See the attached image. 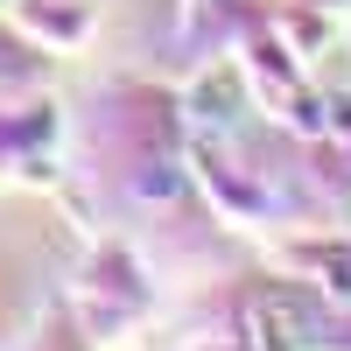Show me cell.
Returning <instances> with one entry per match:
<instances>
[{
  "label": "cell",
  "mask_w": 351,
  "mask_h": 351,
  "mask_svg": "<svg viewBox=\"0 0 351 351\" xmlns=\"http://www.w3.org/2000/svg\"><path fill=\"white\" fill-rule=\"evenodd\" d=\"M330 127H337V134H351V99H330Z\"/></svg>",
  "instance_id": "obj_6"
},
{
  "label": "cell",
  "mask_w": 351,
  "mask_h": 351,
  "mask_svg": "<svg viewBox=\"0 0 351 351\" xmlns=\"http://www.w3.org/2000/svg\"><path fill=\"white\" fill-rule=\"evenodd\" d=\"M14 71H21V64H14V49H8V43H0V84H8Z\"/></svg>",
  "instance_id": "obj_7"
},
{
  "label": "cell",
  "mask_w": 351,
  "mask_h": 351,
  "mask_svg": "<svg viewBox=\"0 0 351 351\" xmlns=\"http://www.w3.org/2000/svg\"><path fill=\"white\" fill-rule=\"evenodd\" d=\"M316 267L330 274V288H337V295H351V253H316Z\"/></svg>",
  "instance_id": "obj_5"
},
{
  "label": "cell",
  "mask_w": 351,
  "mask_h": 351,
  "mask_svg": "<svg viewBox=\"0 0 351 351\" xmlns=\"http://www.w3.org/2000/svg\"><path fill=\"white\" fill-rule=\"evenodd\" d=\"M246 337H253V351H295V344H302L295 324H288L274 302H253V309H246Z\"/></svg>",
  "instance_id": "obj_2"
},
{
  "label": "cell",
  "mask_w": 351,
  "mask_h": 351,
  "mask_svg": "<svg viewBox=\"0 0 351 351\" xmlns=\"http://www.w3.org/2000/svg\"><path fill=\"white\" fill-rule=\"evenodd\" d=\"M239 106H246V92H239V77H232V71H211V77L190 84V112H197L211 134H225L232 120H239Z\"/></svg>",
  "instance_id": "obj_1"
},
{
  "label": "cell",
  "mask_w": 351,
  "mask_h": 351,
  "mask_svg": "<svg viewBox=\"0 0 351 351\" xmlns=\"http://www.w3.org/2000/svg\"><path fill=\"white\" fill-rule=\"evenodd\" d=\"M183 183H190V176L176 169V162H148V169H141V197H155V204H169Z\"/></svg>",
  "instance_id": "obj_3"
},
{
  "label": "cell",
  "mask_w": 351,
  "mask_h": 351,
  "mask_svg": "<svg viewBox=\"0 0 351 351\" xmlns=\"http://www.w3.org/2000/svg\"><path fill=\"white\" fill-rule=\"evenodd\" d=\"M288 120H295L302 134H324V127H330V99H309V92L288 99Z\"/></svg>",
  "instance_id": "obj_4"
}]
</instances>
